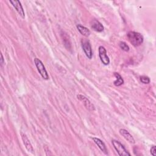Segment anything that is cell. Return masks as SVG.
I'll use <instances>...</instances> for the list:
<instances>
[{"instance_id": "cell-1", "label": "cell", "mask_w": 156, "mask_h": 156, "mask_svg": "<svg viewBox=\"0 0 156 156\" xmlns=\"http://www.w3.org/2000/svg\"><path fill=\"white\" fill-rule=\"evenodd\" d=\"M127 37L129 42L135 47L141 45L144 40L143 36L140 33L135 31H129Z\"/></svg>"}, {"instance_id": "cell-2", "label": "cell", "mask_w": 156, "mask_h": 156, "mask_svg": "<svg viewBox=\"0 0 156 156\" xmlns=\"http://www.w3.org/2000/svg\"><path fill=\"white\" fill-rule=\"evenodd\" d=\"M34 63L37 67V69L38 73H40V74L41 75L42 78L45 80L49 79V75L47 73V71H46L45 66H44V64L43 63V62L38 58H35L34 60Z\"/></svg>"}, {"instance_id": "cell-3", "label": "cell", "mask_w": 156, "mask_h": 156, "mask_svg": "<svg viewBox=\"0 0 156 156\" xmlns=\"http://www.w3.org/2000/svg\"><path fill=\"white\" fill-rule=\"evenodd\" d=\"M112 143L119 155H120V156L130 155V154L126 149L125 147L118 140H112Z\"/></svg>"}, {"instance_id": "cell-4", "label": "cell", "mask_w": 156, "mask_h": 156, "mask_svg": "<svg viewBox=\"0 0 156 156\" xmlns=\"http://www.w3.org/2000/svg\"><path fill=\"white\" fill-rule=\"evenodd\" d=\"M81 45L86 56L89 59H91L93 57V51H92V48H91V46L90 41L87 39H82Z\"/></svg>"}, {"instance_id": "cell-5", "label": "cell", "mask_w": 156, "mask_h": 156, "mask_svg": "<svg viewBox=\"0 0 156 156\" xmlns=\"http://www.w3.org/2000/svg\"><path fill=\"white\" fill-rule=\"evenodd\" d=\"M98 51H99V57L100 58L101 62L104 65H108L110 63V59L107 55V50L105 49V48L102 46H100L99 47Z\"/></svg>"}, {"instance_id": "cell-6", "label": "cell", "mask_w": 156, "mask_h": 156, "mask_svg": "<svg viewBox=\"0 0 156 156\" xmlns=\"http://www.w3.org/2000/svg\"><path fill=\"white\" fill-rule=\"evenodd\" d=\"M77 98L82 101L85 107L87 109H88L90 111H94L95 110V107L94 105L90 101V100L87 98L85 96L82 95V94H77Z\"/></svg>"}, {"instance_id": "cell-7", "label": "cell", "mask_w": 156, "mask_h": 156, "mask_svg": "<svg viewBox=\"0 0 156 156\" xmlns=\"http://www.w3.org/2000/svg\"><path fill=\"white\" fill-rule=\"evenodd\" d=\"M9 2H10V3H11V4L13 5V7L15 9L16 12L20 15V16L22 18H24L25 13H24V9L21 5V2L18 0H13V1L10 0V1H9Z\"/></svg>"}, {"instance_id": "cell-8", "label": "cell", "mask_w": 156, "mask_h": 156, "mask_svg": "<svg viewBox=\"0 0 156 156\" xmlns=\"http://www.w3.org/2000/svg\"><path fill=\"white\" fill-rule=\"evenodd\" d=\"M21 138H22L23 143L25 146L26 149L27 150V151H29L31 153H34V148H33L32 145L30 143L29 140L28 139L27 135L25 133H21Z\"/></svg>"}, {"instance_id": "cell-9", "label": "cell", "mask_w": 156, "mask_h": 156, "mask_svg": "<svg viewBox=\"0 0 156 156\" xmlns=\"http://www.w3.org/2000/svg\"><path fill=\"white\" fill-rule=\"evenodd\" d=\"M90 24H91V28L96 32H101L104 30V27L103 25L101 23H100L99 21H98L96 20H93L91 21Z\"/></svg>"}, {"instance_id": "cell-10", "label": "cell", "mask_w": 156, "mask_h": 156, "mask_svg": "<svg viewBox=\"0 0 156 156\" xmlns=\"http://www.w3.org/2000/svg\"><path fill=\"white\" fill-rule=\"evenodd\" d=\"M119 133L129 142H130V143H135V140L133 138V137L132 136V135L126 129H119Z\"/></svg>"}, {"instance_id": "cell-11", "label": "cell", "mask_w": 156, "mask_h": 156, "mask_svg": "<svg viewBox=\"0 0 156 156\" xmlns=\"http://www.w3.org/2000/svg\"><path fill=\"white\" fill-rule=\"evenodd\" d=\"M93 141L94 142V143L98 146V147L105 154H108V152H107V149L106 147V146L105 144V143L99 138H96V137H93Z\"/></svg>"}, {"instance_id": "cell-12", "label": "cell", "mask_w": 156, "mask_h": 156, "mask_svg": "<svg viewBox=\"0 0 156 156\" xmlns=\"http://www.w3.org/2000/svg\"><path fill=\"white\" fill-rule=\"evenodd\" d=\"M76 27L77 29V30H79V32L83 36L88 37L90 36V30L86 27L81 25V24H77Z\"/></svg>"}, {"instance_id": "cell-13", "label": "cell", "mask_w": 156, "mask_h": 156, "mask_svg": "<svg viewBox=\"0 0 156 156\" xmlns=\"http://www.w3.org/2000/svg\"><path fill=\"white\" fill-rule=\"evenodd\" d=\"M114 76L116 77V80L113 82V83L115 86L119 87L124 83V80L122 76L118 73H114Z\"/></svg>"}, {"instance_id": "cell-14", "label": "cell", "mask_w": 156, "mask_h": 156, "mask_svg": "<svg viewBox=\"0 0 156 156\" xmlns=\"http://www.w3.org/2000/svg\"><path fill=\"white\" fill-rule=\"evenodd\" d=\"M119 45L120 48L122 50H123V51H124L126 52H127V51H129V46L125 42L121 41V42H119Z\"/></svg>"}, {"instance_id": "cell-15", "label": "cell", "mask_w": 156, "mask_h": 156, "mask_svg": "<svg viewBox=\"0 0 156 156\" xmlns=\"http://www.w3.org/2000/svg\"><path fill=\"white\" fill-rule=\"evenodd\" d=\"M140 80L144 84H148L150 83V79L146 76H142L140 77Z\"/></svg>"}, {"instance_id": "cell-16", "label": "cell", "mask_w": 156, "mask_h": 156, "mask_svg": "<svg viewBox=\"0 0 156 156\" xmlns=\"http://www.w3.org/2000/svg\"><path fill=\"white\" fill-rule=\"evenodd\" d=\"M151 154L153 156H155L156 155V147L155 146H152L151 148Z\"/></svg>"}, {"instance_id": "cell-17", "label": "cell", "mask_w": 156, "mask_h": 156, "mask_svg": "<svg viewBox=\"0 0 156 156\" xmlns=\"http://www.w3.org/2000/svg\"><path fill=\"white\" fill-rule=\"evenodd\" d=\"M0 63H1V66L4 64V57H3V55L2 54H1V61H0Z\"/></svg>"}]
</instances>
